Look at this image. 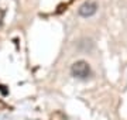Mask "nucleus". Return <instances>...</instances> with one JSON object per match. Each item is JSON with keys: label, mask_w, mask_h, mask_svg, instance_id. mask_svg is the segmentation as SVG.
I'll use <instances>...</instances> for the list:
<instances>
[{"label": "nucleus", "mask_w": 127, "mask_h": 120, "mask_svg": "<svg viewBox=\"0 0 127 120\" xmlns=\"http://www.w3.org/2000/svg\"><path fill=\"white\" fill-rule=\"evenodd\" d=\"M71 74L78 79H86L91 76V66L86 61H76L71 66Z\"/></svg>", "instance_id": "f257e3e1"}, {"label": "nucleus", "mask_w": 127, "mask_h": 120, "mask_svg": "<svg viewBox=\"0 0 127 120\" xmlns=\"http://www.w3.org/2000/svg\"><path fill=\"white\" fill-rule=\"evenodd\" d=\"M96 11H97V4H96L95 1H86V3H83L79 7V10H78L79 16H82V17H91Z\"/></svg>", "instance_id": "f03ea898"}]
</instances>
